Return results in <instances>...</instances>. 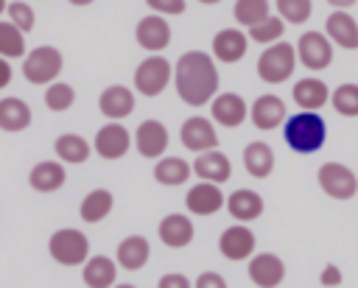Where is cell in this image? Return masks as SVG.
Returning <instances> with one entry per match:
<instances>
[{
  "label": "cell",
  "instance_id": "6da1fadb",
  "mask_svg": "<svg viewBox=\"0 0 358 288\" xmlns=\"http://www.w3.org/2000/svg\"><path fill=\"white\" fill-rule=\"evenodd\" d=\"M173 84H176L179 98L187 106L213 103V95L218 89V70L213 64V56L204 50L182 53L173 67Z\"/></svg>",
  "mask_w": 358,
  "mask_h": 288
},
{
  "label": "cell",
  "instance_id": "7a4b0ae2",
  "mask_svg": "<svg viewBox=\"0 0 358 288\" xmlns=\"http://www.w3.org/2000/svg\"><path fill=\"white\" fill-rule=\"evenodd\" d=\"M282 140L294 154H316L327 140V123L319 112H296L285 117Z\"/></svg>",
  "mask_w": 358,
  "mask_h": 288
},
{
  "label": "cell",
  "instance_id": "3957f363",
  "mask_svg": "<svg viewBox=\"0 0 358 288\" xmlns=\"http://www.w3.org/2000/svg\"><path fill=\"white\" fill-rule=\"evenodd\" d=\"M294 70H296V48L288 42L268 45L257 59V75L266 84H282L294 75Z\"/></svg>",
  "mask_w": 358,
  "mask_h": 288
},
{
  "label": "cell",
  "instance_id": "277c9868",
  "mask_svg": "<svg viewBox=\"0 0 358 288\" xmlns=\"http://www.w3.org/2000/svg\"><path fill=\"white\" fill-rule=\"evenodd\" d=\"M48 252L59 266H84L90 260V240L84 232L64 226V229H56L50 235Z\"/></svg>",
  "mask_w": 358,
  "mask_h": 288
},
{
  "label": "cell",
  "instance_id": "5b68a950",
  "mask_svg": "<svg viewBox=\"0 0 358 288\" xmlns=\"http://www.w3.org/2000/svg\"><path fill=\"white\" fill-rule=\"evenodd\" d=\"M59 73H62V53L50 45L34 48L22 62V75L28 84H56Z\"/></svg>",
  "mask_w": 358,
  "mask_h": 288
},
{
  "label": "cell",
  "instance_id": "8992f818",
  "mask_svg": "<svg viewBox=\"0 0 358 288\" xmlns=\"http://www.w3.org/2000/svg\"><path fill=\"white\" fill-rule=\"evenodd\" d=\"M171 75H173V70H171L168 59H162V56H148V59H143V62L137 64V70H134V87H137L140 95L157 98V95L168 87Z\"/></svg>",
  "mask_w": 358,
  "mask_h": 288
},
{
  "label": "cell",
  "instance_id": "52a82bcc",
  "mask_svg": "<svg viewBox=\"0 0 358 288\" xmlns=\"http://www.w3.org/2000/svg\"><path fill=\"white\" fill-rule=\"evenodd\" d=\"M319 187L330 196V199H338V201H347L358 193V176L341 165V162H324L319 168Z\"/></svg>",
  "mask_w": 358,
  "mask_h": 288
},
{
  "label": "cell",
  "instance_id": "ba28073f",
  "mask_svg": "<svg viewBox=\"0 0 358 288\" xmlns=\"http://www.w3.org/2000/svg\"><path fill=\"white\" fill-rule=\"evenodd\" d=\"M296 59L308 70H324L333 62V42L322 31H305L296 39Z\"/></svg>",
  "mask_w": 358,
  "mask_h": 288
},
{
  "label": "cell",
  "instance_id": "9c48e42d",
  "mask_svg": "<svg viewBox=\"0 0 358 288\" xmlns=\"http://www.w3.org/2000/svg\"><path fill=\"white\" fill-rule=\"evenodd\" d=\"M179 137H182V145L187 151H196V154L215 151V145H218V134L213 129V120L210 117H201V115L187 117L182 123V129H179Z\"/></svg>",
  "mask_w": 358,
  "mask_h": 288
},
{
  "label": "cell",
  "instance_id": "30bf717a",
  "mask_svg": "<svg viewBox=\"0 0 358 288\" xmlns=\"http://www.w3.org/2000/svg\"><path fill=\"white\" fill-rule=\"evenodd\" d=\"M255 246H257V240H255V232L249 229V226H243V224H232V226H227L224 232H221V238H218V249H221V254L227 257V260H252L255 257Z\"/></svg>",
  "mask_w": 358,
  "mask_h": 288
},
{
  "label": "cell",
  "instance_id": "8fae6325",
  "mask_svg": "<svg viewBox=\"0 0 358 288\" xmlns=\"http://www.w3.org/2000/svg\"><path fill=\"white\" fill-rule=\"evenodd\" d=\"M134 36H137V45H140V48H145V50H151V53L157 56L159 50H165V48L171 45V25H168L165 17L148 14V17H143V20L137 22Z\"/></svg>",
  "mask_w": 358,
  "mask_h": 288
},
{
  "label": "cell",
  "instance_id": "7c38bea8",
  "mask_svg": "<svg viewBox=\"0 0 358 288\" xmlns=\"http://www.w3.org/2000/svg\"><path fill=\"white\" fill-rule=\"evenodd\" d=\"M92 145H95V154L98 157H103V159H120L129 151V145H131V134L120 123H106V126H101L95 131V143Z\"/></svg>",
  "mask_w": 358,
  "mask_h": 288
},
{
  "label": "cell",
  "instance_id": "4fadbf2b",
  "mask_svg": "<svg viewBox=\"0 0 358 288\" xmlns=\"http://www.w3.org/2000/svg\"><path fill=\"white\" fill-rule=\"evenodd\" d=\"M249 280L257 288H277L285 280V263L271 252H260L249 260Z\"/></svg>",
  "mask_w": 358,
  "mask_h": 288
},
{
  "label": "cell",
  "instance_id": "5bb4252c",
  "mask_svg": "<svg viewBox=\"0 0 358 288\" xmlns=\"http://www.w3.org/2000/svg\"><path fill=\"white\" fill-rule=\"evenodd\" d=\"M134 145L145 159H157L168 151V129L159 120H143L134 131Z\"/></svg>",
  "mask_w": 358,
  "mask_h": 288
},
{
  "label": "cell",
  "instance_id": "9a60e30c",
  "mask_svg": "<svg viewBox=\"0 0 358 288\" xmlns=\"http://www.w3.org/2000/svg\"><path fill=\"white\" fill-rule=\"evenodd\" d=\"M210 115H213L215 123H221V126H227V129H235V126H241V123L246 120L249 106H246V101H243L238 92H221V95L213 98Z\"/></svg>",
  "mask_w": 358,
  "mask_h": 288
},
{
  "label": "cell",
  "instance_id": "2e32d148",
  "mask_svg": "<svg viewBox=\"0 0 358 288\" xmlns=\"http://www.w3.org/2000/svg\"><path fill=\"white\" fill-rule=\"evenodd\" d=\"M185 204H187V210H190L193 215H213V213H218V210L227 204V196L221 193L218 185L199 182V185H193V187L187 190Z\"/></svg>",
  "mask_w": 358,
  "mask_h": 288
},
{
  "label": "cell",
  "instance_id": "e0dca14e",
  "mask_svg": "<svg viewBox=\"0 0 358 288\" xmlns=\"http://www.w3.org/2000/svg\"><path fill=\"white\" fill-rule=\"evenodd\" d=\"M246 48H249V36L238 28H221L215 36H213V53L218 62L224 64H235L246 56Z\"/></svg>",
  "mask_w": 358,
  "mask_h": 288
},
{
  "label": "cell",
  "instance_id": "ac0fdd59",
  "mask_svg": "<svg viewBox=\"0 0 358 288\" xmlns=\"http://www.w3.org/2000/svg\"><path fill=\"white\" fill-rule=\"evenodd\" d=\"M249 117H252V123H255L257 129H263V131L277 129L280 123H285V103H282V98L266 92V95L255 98V103L249 106Z\"/></svg>",
  "mask_w": 358,
  "mask_h": 288
},
{
  "label": "cell",
  "instance_id": "d6986e66",
  "mask_svg": "<svg viewBox=\"0 0 358 288\" xmlns=\"http://www.w3.org/2000/svg\"><path fill=\"white\" fill-rule=\"evenodd\" d=\"M98 109H101L112 123H117V120H123L126 115L134 112V92H131L129 87L112 84V87H106V89L101 92Z\"/></svg>",
  "mask_w": 358,
  "mask_h": 288
},
{
  "label": "cell",
  "instance_id": "ffe728a7",
  "mask_svg": "<svg viewBox=\"0 0 358 288\" xmlns=\"http://www.w3.org/2000/svg\"><path fill=\"white\" fill-rule=\"evenodd\" d=\"M193 173L201 179V182H210V185H221L232 176V165L229 159L221 154V151H204L193 159Z\"/></svg>",
  "mask_w": 358,
  "mask_h": 288
},
{
  "label": "cell",
  "instance_id": "44dd1931",
  "mask_svg": "<svg viewBox=\"0 0 358 288\" xmlns=\"http://www.w3.org/2000/svg\"><path fill=\"white\" fill-rule=\"evenodd\" d=\"M324 31H327V39L333 45H341L347 50H358V22L347 11H333L324 20Z\"/></svg>",
  "mask_w": 358,
  "mask_h": 288
},
{
  "label": "cell",
  "instance_id": "7402d4cb",
  "mask_svg": "<svg viewBox=\"0 0 358 288\" xmlns=\"http://www.w3.org/2000/svg\"><path fill=\"white\" fill-rule=\"evenodd\" d=\"M157 232H159V240L165 246L182 249V246H187L193 240V221L187 215H182V213H171V215H165L159 221V229Z\"/></svg>",
  "mask_w": 358,
  "mask_h": 288
},
{
  "label": "cell",
  "instance_id": "603a6c76",
  "mask_svg": "<svg viewBox=\"0 0 358 288\" xmlns=\"http://www.w3.org/2000/svg\"><path fill=\"white\" fill-rule=\"evenodd\" d=\"M151 257V246H148V238L143 235H129L117 243V254H115V263L123 266L126 271H137L148 263Z\"/></svg>",
  "mask_w": 358,
  "mask_h": 288
},
{
  "label": "cell",
  "instance_id": "cb8c5ba5",
  "mask_svg": "<svg viewBox=\"0 0 358 288\" xmlns=\"http://www.w3.org/2000/svg\"><path fill=\"white\" fill-rule=\"evenodd\" d=\"M87 288H115L117 285V263L106 254H95L84 263L81 271Z\"/></svg>",
  "mask_w": 358,
  "mask_h": 288
},
{
  "label": "cell",
  "instance_id": "d4e9b609",
  "mask_svg": "<svg viewBox=\"0 0 358 288\" xmlns=\"http://www.w3.org/2000/svg\"><path fill=\"white\" fill-rule=\"evenodd\" d=\"M291 95H294V103H296L302 112H316V109H322V106L327 103V98H330L327 84H324L322 78H302V81H296L294 89H291Z\"/></svg>",
  "mask_w": 358,
  "mask_h": 288
},
{
  "label": "cell",
  "instance_id": "484cf974",
  "mask_svg": "<svg viewBox=\"0 0 358 288\" xmlns=\"http://www.w3.org/2000/svg\"><path fill=\"white\" fill-rule=\"evenodd\" d=\"M243 168H246L249 176L266 179V176L271 173V168H274V151H271V145L263 143V140L249 143V145L243 148Z\"/></svg>",
  "mask_w": 358,
  "mask_h": 288
},
{
  "label": "cell",
  "instance_id": "4316f807",
  "mask_svg": "<svg viewBox=\"0 0 358 288\" xmlns=\"http://www.w3.org/2000/svg\"><path fill=\"white\" fill-rule=\"evenodd\" d=\"M31 126V106L22 98H0V129L3 131H22Z\"/></svg>",
  "mask_w": 358,
  "mask_h": 288
},
{
  "label": "cell",
  "instance_id": "83f0119b",
  "mask_svg": "<svg viewBox=\"0 0 358 288\" xmlns=\"http://www.w3.org/2000/svg\"><path fill=\"white\" fill-rule=\"evenodd\" d=\"M64 179H67L64 168H62L59 162H53V159L36 162V165L31 168V173H28L31 187L39 190V193H53V190H59V187L64 185Z\"/></svg>",
  "mask_w": 358,
  "mask_h": 288
},
{
  "label": "cell",
  "instance_id": "f1b7e54d",
  "mask_svg": "<svg viewBox=\"0 0 358 288\" xmlns=\"http://www.w3.org/2000/svg\"><path fill=\"white\" fill-rule=\"evenodd\" d=\"M227 210L235 221H255L263 213V196L249 187H241L227 199Z\"/></svg>",
  "mask_w": 358,
  "mask_h": 288
},
{
  "label": "cell",
  "instance_id": "f546056e",
  "mask_svg": "<svg viewBox=\"0 0 358 288\" xmlns=\"http://www.w3.org/2000/svg\"><path fill=\"white\" fill-rule=\"evenodd\" d=\"M190 176V162L182 159V157H162L157 165H154V179L159 185H168V187H176V185H185Z\"/></svg>",
  "mask_w": 358,
  "mask_h": 288
},
{
  "label": "cell",
  "instance_id": "4dcf8cb0",
  "mask_svg": "<svg viewBox=\"0 0 358 288\" xmlns=\"http://www.w3.org/2000/svg\"><path fill=\"white\" fill-rule=\"evenodd\" d=\"M112 204H115L112 193L103 190V187H98V190H90V193L84 196L78 213H81V218H84L87 224H98V221H103V218L112 213Z\"/></svg>",
  "mask_w": 358,
  "mask_h": 288
},
{
  "label": "cell",
  "instance_id": "1f68e13d",
  "mask_svg": "<svg viewBox=\"0 0 358 288\" xmlns=\"http://www.w3.org/2000/svg\"><path fill=\"white\" fill-rule=\"evenodd\" d=\"M232 14H235V20L243 28H255L263 20L271 17V3L268 0H238L235 8H232Z\"/></svg>",
  "mask_w": 358,
  "mask_h": 288
},
{
  "label": "cell",
  "instance_id": "d6a6232c",
  "mask_svg": "<svg viewBox=\"0 0 358 288\" xmlns=\"http://www.w3.org/2000/svg\"><path fill=\"white\" fill-rule=\"evenodd\" d=\"M53 148L62 162H73V165H78L90 157V143L81 134H62V137H56Z\"/></svg>",
  "mask_w": 358,
  "mask_h": 288
},
{
  "label": "cell",
  "instance_id": "836d02e7",
  "mask_svg": "<svg viewBox=\"0 0 358 288\" xmlns=\"http://www.w3.org/2000/svg\"><path fill=\"white\" fill-rule=\"evenodd\" d=\"M25 56V34L14 28L8 20H0V59Z\"/></svg>",
  "mask_w": 358,
  "mask_h": 288
},
{
  "label": "cell",
  "instance_id": "e575fe53",
  "mask_svg": "<svg viewBox=\"0 0 358 288\" xmlns=\"http://www.w3.org/2000/svg\"><path fill=\"white\" fill-rule=\"evenodd\" d=\"M330 103L338 115H347V117H358V84H341L333 89L330 95Z\"/></svg>",
  "mask_w": 358,
  "mask_h": 288
},
{
  "label": "cell",
  "instance_id": "d590c367",
  "mask_svg": "<svg viewBox=\"0 0 358 288\" xmlns=\"http://www.w3.org/2000/svg\"><path fill=\"white\" fill-rule=\"evenodd\" d=\"M73 101H76V89L70 84H64V81H56V84H50L45 89V106L50 112H64V109L73 106Z\"/></svg>",
  "mask_w": 358,
  "mask_h": 288
},
{
  "label": "cell",
  "instance_id": "8d00e7d4",
  "mask_svg": "<svg viewBox=\"0 0 358 288\" xmlns=\"http://www.w3.org/2000/svg\"><path fill=\"white\" fill-rule=\"evenodd\" d=\"M277 11H280V20L294 22V25H302V22L310 20L313 3L310 0H277Z\"/></svg>",
  "mask_w": 358,
  "mask_h": 288
},
{
  "label": "cell",
  "instance_id": "74e56055",
  "mask_svg": "<svg viewBox=\"0 0 358 288\" xmlns=\"http://www.w3.org/2000/svg\"><path fill=\"white\" fill-rule=\"evenodd\" d=\"M282 31H285V22L280 17H268L260 25L249 28V39L252 42H260V45H277V39L282 36Z\"/></svg>",
  "mask_w": 358,
  "mask_h": 288
},
{
  "label": "cell",
  "instance_id": "f35d334b",
  "mask_svg": "<svg viewBox=\"0 0 358 288\" xmlns=\"http://www.w3.org/2000/svg\"><path fill=\"white\" fill-rule=\"evenodd\" d=\"M8 22L14 25V28H20L22 34H28V31H34V22H36V14H34V8L28 6V3H22V0H14V3H8Z\"/></svg>",
  "mask_w": 358,
  "mask_h": 288
},
{
  "label": "cell",
  "instance_id": "ab89813d",
  "mask_svg": "<svg viewBox=\"0 0 358 288\" xmlns=\"http://www.w3.org/2000/svg\"><path fill=\"white\" fill-rule=\"evenodd\" d=\"M148 8H151L154 14H159V17H162V14H182L187 6H185L182 0H151V3H148Z\"/></svg>",
  "mask_w": 358,
  "mask_h": 288
},
{
  "label": "cell",
  "instance_id": "60d3db41",
  "mask_svg": "<svg viewBox=\"0 0 358 288\" xmlns=\"http://www.w3.org/2000/svg\"><path fill=\"white\" fill-rule=\"evenodd\" d=\"M193 288H227V280L218 271H201L193 282Z\"/></svg>",
  "mask_w": 358,
  "mask_h": 288
},
{
  "label": "cell",
  "instance_id": "b9f144b4",
  "mask_svg": "<svg viewBox=\"0 0 358 288\" xmlns=\"http://www.w3.org/2000/svg\"><path fill=\"white\" fill-rule=\"evenodd\" d=\"M341 280H344V277H341V268H338V266H333V263H330V266H324V268H322V274H319V282H322L324 288H338V285H341Z\"/></svg>",
  "mask_w": 358,
  "mask_h": 288
},
{
  "label": "cell",
  "instance_id": "7bdbcfd3",
  "mask_svg": "<svg viewBox=\"0 0 358 288\" xmlns=\"http://www.w3.org/2000/svg\"><path fill=\"white\" fill-rule=\"evenodd\" d=\"M157 288H190V280H187L185 274L171 271V274H162V277H159Z\"/></svg>",
  "mask_w": 358,
  "mask_h": 288
},
{
  "label": "cell",
  "instance_id": "ee69618b",
  "mask_svg": "<svg viewBox=\"0 0 358 288\" xmlns=\"http://www.w3.org/2000/svg\"><path fill=\"white\" fill-rule=\"evenodd\" d=\"M11 75H14V73H11V64H8V59H0V89L11 84Z\"/></svg>",
  "mask_w": 358,
  "mask_h": 288
},
{
  "label": "cell",
  "instance_id": "f6af8a7d",
  "mask_svg": "<svg viewBox=\"0 0 358 288\" xmlns=\"http://www.w3.org/2000/svg\"><path fill=\"white\" fill-rule=\"evenodd\" d=\"M3 11H8V3H3V0H0V14H3Z\"/></svg>",
  "mask_w": 358,
  "mask_h": 288
},
{
  "label": "cell",
  "instance_id": "bcb514c9",
  "mask_svg": "<svg viewBox=\"0 0 358 288\" xmlns=\"http://www.w3.org/2000/svg\"><path fill=\"white\" fill-rule=\"evenodd\" d=\"M115 288H137V285H129V282H120V285H115Z\"/></svg>",
  "mask_w": 358,
  "mask_h": 288
}]
</instances>
